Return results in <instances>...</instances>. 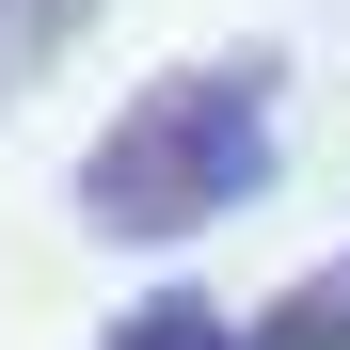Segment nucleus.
Returning <instances> with one entry per match:
<instances>
[{
    "mask_svg": "<svg viewBox=\"0 0 350 350\" xmlns=\"http://www.w3.org/2000/svg\"><path fill=\"white\" fill-rule=\"evenodd\" d=\"M239 350H350V271H303V286H286Z\"/></svg>",
    "mask_w": 350,
    "mask_h": 350,
    "instance_id": "2",
    "label": "nucleus"
},
{
    "mask_svg": "<svg viewBox=\"0 0 350 350\" xmlns=\"http://www.w3.org/2000/svg\"><path fill=\"white\" fill-rule=\"evenodd\" d=\"M96 350H239V334L207 319V286H159V303H128V319H111Z\"/></svg>",
    "mask_w": 350,
    "mask_h": 350,
    "instance_id": "3",
    "label": "nucleus"
},
{
    "mask_svg": "<svg viewBox=\"0 0 350 350\" xmlns=\"http://www.w3.org/2000/svg\"><path fill=\"white\" fill-rule=\"evenodd\" d=\"M286 175V80L255 64H159L80 159V223L96 239H207L223 207H255Z\"/></svg>",
    "mask_w": 350,
    "mask_h": 350,
    "instance_id": "1",
    "label": "nucleus"
}]
</instances>
